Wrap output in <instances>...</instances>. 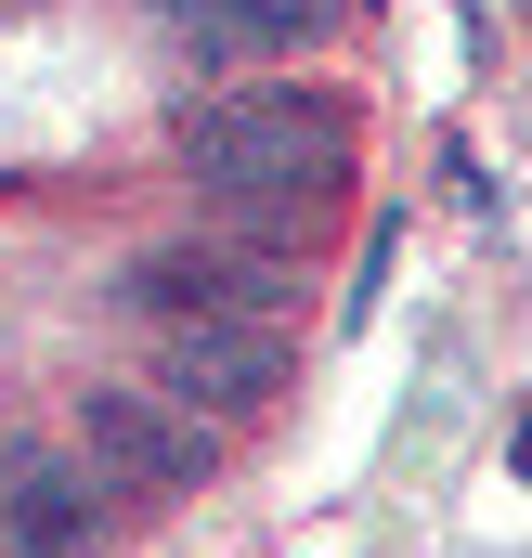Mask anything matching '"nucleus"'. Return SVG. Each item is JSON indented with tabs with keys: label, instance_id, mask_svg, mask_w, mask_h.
I'll return each instance as SVG.
<instances>
[{
	"label": "nucleus",
	"instance_id": "obj_1",
	"mask_svg": "<svg viewBox=\"0 0 532 558\" xmlns=\"http://www.w3.org/2000/svg\"><path fill=\"white\" fill-rule=\"evenodd\" d=\"M182 182L195 195H221V208H247L273 234H312V208L351 182V118L325 105V92H208V105H182Z\"/></svg>",
	"mask_w": 532,
	"mask_h": 558
},
{
	"label": "nucleus",
	"instance_id": "obj_2",
	"mask_svg": "<svg viewBox=\"0 0 532 558\" xmlns=\"http://www.w3.org/2000/svg\"><path fill=\"white\" fill-rule=\"evenodd\" d=\"M78 454L105 494H208L221 468L208 416H182L169 390H78Z\"/></svg>",
	"mask_w": 532,
	"mask_h": 558
},
{
	"label": "nucleus",
	"instance_id": "obj_3",
	"mask_svg": "<svg viewBox=\"0 0 532 558\" xmlns=\"http://www.w3.org/2000/svg\"><path fill=\"white\" fill-rule=\"evenodd\" d=\"M156 390H169L182 416H261L273 390H286V325H273V312H182Z\"/></svg>",
	"mask_w": 532,
	"mask_h": 558
},
{
	"label": "nucleus",
	"instance_id": "obj_4",
	"mask_svg": "<svg viewBox=\"0 0 532 558\" xmlns=\"http://www.w3.org/2000/svg\"><path fill=\"white\" fill-rule=\"evenodd\" d=\"M131 312L156 325H182V312H286L299 299V260L286 247H143L131 274H118Z\"/></svg>",
	"mask_w": 532,
	"mask_h": 558
},
{
	"label": "nucleus",
	"instance_id": "obj_5",
	"mask_svg": "<svg viewBox=\"0 0 532 558\" xmlns=\"http://www.w3.org/2000/svg\"><path fill=\"white\" fill-rule=\"evenodd\" d=\"M0 546H13V558H92V546H105V481L26 454V468L0 481Z\"/></svg>",
	"mask_w": 532,
	"mask_h": 558
},
{
	"label": "nucleus",
	"instance_id": "obj_6",
	"mask_svg": "<svg viewBox=\"0 0 532 558\" xmlns=\"http://www.w3.org/2000/svg\"><path fill=\"white\" fill-rule=\"evenodd\" d=\"M182 39H195V65H261V52H299L338 0H156Z\"/></svg>",
	"mask_w": 532,
	"mask_h": 558
}]
</instances>
